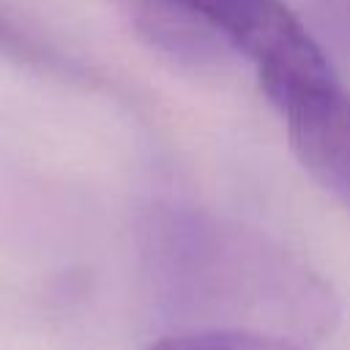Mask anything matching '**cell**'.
Instances as JSON below:
<instances>
[{"instance_id":"obj_1","label":"cell","mask_w":350,"mask_h":350,"mask_svg":"<svg viewBox=\"0 0 350 350\" xmlns=\"http://www.w3.org/2000/svg\"><path fill=\"white\" fill-rule=\"evenodd\" d=\"M216 44L243 55L276 107L336 79L325 52L284 0H175Z\"/></svg>"},{"instance_id":"obj_2","label":"cell","mask_w":350,"mask_h":350,"mask_svg":"<svg viewBox=\"0 0 350 350\" xmlns=\"http://www.w3.org/2000/svg\"><path fill=\"white\" fill-rule=\"evenodd\" d=\"M290 150L306 175L350 211V93L339 82L317 85L276 104Z\"/></svg>"},{"instance_id":"obj_3","label":"cell","mask_w":350,"mask_h":350,"mask_svg":"<svg viewBox=\"0 0 350 350\" xmlns=\"http://www.w3.org/2000/svg\"><path fill=\"white\" fill-rule=\"evenodd\" d=\"M145 350H306L298 342L249 328H191L167 334Z\"/></svg>"},{"instance_id":"obj_4","label":"cell","mask_w":350,"mask_h":350,"mask_svg":"<svg viewBox=\"0 0 350 350\" xmlns=\"http://www.w3.org/2000/svg\"><path fill=\"white\" fill-rule=\"evenodd\" d=\"M0 52L11 55V57H19V60H27V63H41L46 60V55L38 49L36 41H30L25 33H19L11 22H5L0 16Z\"/></svg>"},{"instance_id":"obj_5","label":"cell","mask_w":350,"mask_h":350,"mask_svg":"<svg viewBox=\"0 0 350 350\" xmlns=\"http://www.w3.org/2000/svg\"><path fill=\"white\" fill-rule=\"evenodd\" d=\"M328 3L336 8V14L342 16V22L350 25V0H328Z\"/></svg>"}]
</instances>
